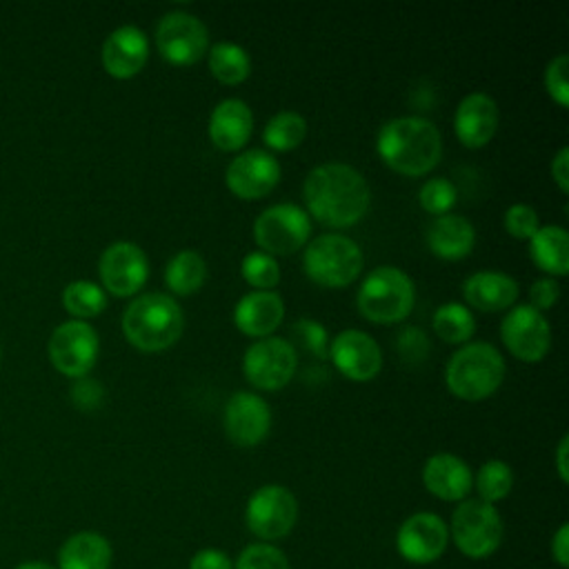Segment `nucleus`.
<instances>
[{
	"label": "nucleus",
	"instance_id": "nucleus-1",
	"mask_svg": "<svg viewBox=\"0 0 569 569\" xmlns=\"http://www.w3.org/2000/svg\"><path fill=\"white\" fill-rule=\"evenodd\" d=\"M307 213L325 227L347 229L365 218L371 191L360 171L345 162L313 167L302 184Z\"/></svg>",
	"mask_w": 569,
	"mask_h": 569
},
{
	"label": "nucleus",
	"instance_id": "nucleus-43",
	"mask_svg": "<svg viewBox=\"0 0 569 569\" xmlns=\"http://www.w3.org/2000/svg\"><path fill=\"white\" fill-rule=\"evenodd\" d=\"M189 569H233V565H231V558L224 551L202 549L191 558Z\"/></svg>",
	"mask_w": 569,
	"mask_h": 569
},
{
	"label": "nucleus",
	"instance_id": "nucleus-36",
	"mask_svg": "<svg viewBox=\"0 0 569 569\" xmlns=\"http://www.w3.org/2000/svg\"><path fill=\"white\" fill-rule=\"evenodd\" d=\"M233 569H291L287 556L269 545V542H256L240 551Z\"/></svg>",
	"mask_w": 569,
	"mask_h": 569
},
{
	"label": "nucleus",
	"instance_id": "nucleus-2",
	"mask_svg": "<svg viewBox=\"0 0 569 569\" xmlns=\"http://www.w3.org/2000/svg\"><path fill=\"white\" fill-rule=\"evenodd\" d=\"M376 151L396 173L418 178L438 164L442 140L436 124L427 118L400 116L380 127Z\"/></svg>",
	"mask_w": 569,
	"mask_h": 569
},
{
	"label": "nucleus",
	"instance_id": "nucleus-9",
	"mask_svg": "<svg viewBox=\"0 0 569 569\" xmlns=\"http://www.w3.org/2000/svg\"><path fill=\"white\" fill-rule=\"evenodd\" d=\"M298 369L296 347L278 336L260 338L251 342L242 358V373L256 389L278 391Z\"/></svg>",
	"mask_w": 569,
	"mask_h": 569
},
{
	"label": "nucleus",
	"instance_id": "nucleus-29",
	"mask_svg": "<svg viewBox=\"0 0 569 569\" xmlns=\"http://www.w3.org/2000/svg\"><path fill=\"white\" fill-rule=\"evenodd\" d=\"M209 71L222 84H240L251 73L249 53L236 42H218L209 49Z\"/></svg>",
	"mask_w": 569,
	"mask_h": 569
},
{
	"label": "nucleus",
	"instance_id": "nucleus-47",
	"mask_svg": "<svg viewBox=\"0 0 569 569\" xmlns=\"http://www.w3.org/2000/svg\"><path fill=\"white\" fill-rule=\"evenodd\" d=\"M16 569H56V567H51L47 562H40V560H27V562L18 565Z\"/></svg>",
	"mask_w": 569,
	"mask_h": 569
},
{
	"label": "nucleus",
	"instance_id": "nucleus-7",
	"mask_svg": "<svg viewBox=\"0 0 569 569\" xmlns=\"http://www.w3.org/2000/svg\"><path fill=\"white\" fill-rule=\"evenodd\" d=\"M451 538L467 558H487L502 542V518L480 498L462 500L451 516Z\"/></svg>",
	"mask_w": 569,
	"mask_h": 569
},
{
	"label": "nucleus",
	"instance_id": "nucleus-24",
	"mask_svg": "<svg viewBox=\"0 0 569 569\" xmlns=\"http://www.w3.org/2000/svg\"><path fill=\"white\" fill-rule=\"evenodd\" d=\"M518 282L502 271H476L462 282V296L469 307L493 313L511 309L518 298Z\"/></svg>",
	"mask_w": 569,
	"mask_h": 569
},
{
	"label": "nucleus",
	"instance_id": "nucleus-28",
	"mask_svg": "<svg viewBox=\"0 0 569 569\" xmlns=\"http://www.w3.org/2000/svg\"><path fill=\"white\" fill-rule=\"evenodd\" d=\"M207 278V262L193 249L178 251L164 267V284L176 296L196 293Z\"/></svg>",
	"mask_w": 569,
	"mask_h": 569
},
{
	"label": "nucleus",
	"instance_id": "nucleus-20",
	"mask_svg": "<svg viewBox=\"0 0 569 569\" xmlns=\"http://www.w3.org/2000/svg\"><path fill=\"white\" fill-rule=\"evenodd\" d=\"M453 131L469 149L485 147L498 131V104L485 91L465 96L453 113Z\"/></svg>",
	"mask_w": 569,
	"mask_h": 569
},
{
	"label": "nucleus",
	"instance_id": "nucleus-21",
	"mask_svg": "<svg viewBox=\"0 0 569 569\" xmlns=\"http://www.w3.org/2000/svg\"><path fill=\"white\" fill-rule=\"evenodd\" d=\"M284 318V302L280 293L276 291H249L244 293L236 309H233V322L238 331H242L249 338H269Z\"/></svg>",
	"mask_w": 569,
	"mask_h": 569
},
{
	"label": "nucleus",
	"instance_id": "nucleus-33",
	"mask_svg": "<svg viewBox=\"0 0 569 569\" xmlns=\"http://www.w3.org/2000/svg\"><path fill=\"white\" fill-rule=\"evenodd\" d=\"M478 498L493 505L509 496L513 487V471L505 460H487L476 473Z\"/></svg>",
	"mask_w": 569,
	"mask_h": 569
},
{
	"label": "nucleus",
	"instance_id": "nucleus-35",
	"mask_svg": "<svg viewBox=\"0 0 569 569\" xmlns=\"http://www.w3.org/2000/svg\"><path fill=\"white\" fill-rule=\"evenodd\" d=\"M456 200H458V191H456L453 182L447 178H431L418 191L420 207L427 213H433L436 218L449 213L453 209Z\"/></svg>",
	"mask_w": 569,
	"mask_h": 569
},
{
	"label": "nucleus",
	"instance_id": "nucleus-26",
	"mask_svg": "<svg viewBox=\"0 0 569 569\" xmlns=\"http://www.w3.org/2000/svg\"><path fill=\"white\" fill-rule=\"evenodd\" d=\"M111 545L104 536L96 531H78L69 536L58 551L60 569H109L111 567Z\"/></svg>",
	"mask_w": 569,
	"mask_h": 569
},
{
	"label": "nucleus",
	"instance_id": "nucleus-17",
	"mask_svg": "<svg viewBox=\"0 0 569 569\" xmlns=\"http://www.w3.org/2000/svg\"><path fill=\"white\" fill-rule=\"evenodd\" d=\"M222 425L233 445L256 447L271 429V409L262 396L253 391H236L224 405Z\"/></svg>",
	"mask_w": 569,
	"mask_h": 569
},
{
	"label": "nucleus",
	"instance_id": "nucleus-12",
	"mask_svg": "<svg viewBox=\"0 0 569 569\" xmlns=\"http://www.w3.org/2000/svg\"><path fill=\"white\" fill-rule=\"evenodd\" d=\"M156 44L167 62L187 67L207 53L209 31L200 18L184 11H169L156 27Z\"/></svg>",
	"mask_w": 569,
	"mask_h": 569
},
{
	"label": "nucleus",
	"instance_id": "nucleus-45",
	"mask_svg": "<svg viewBox=\"0 0 569 569\" xmlns=\"http://www.w3.org/2000/svg\"><path fill=\"white\" fill-rule=\"evenodd\" d=\"M551 556L560 567H569V525L562 522L551 540Z\"/></svg>",
	"mask_w": 569,
	"mask_h": 569
},
{
	"label": "nucleus",
	"instance_id": "nucleus-3",
	"mask_svg": "<svg viewBox=\"0 0 569 569\" xmlns=\"http://www.w3.org/2000/svg\"><path fill=\"white\" fill-rule=\"evenodd\" d=\"M184 327L182 307L173 296L149 291L133 298L122 313L124 338L140 351L156 353L178 342Z\"/></svg>",
	"mask_w": 569,
	"mask_h": 569
},
{
	"label": "nucleus",
	"instance_id": "nucleus-39",
	"mask_svg": "<svg viewBox=\"0 0 569 569\" xmlns=\"http://www.w3.org/2000/svg\"><path fill=\"white\" fill-rule=\"evenodd\" d=\"M567 53H558L553 60H549L545 69V89L562 109L569 104V82H567Z\"/></svg>",
	"mask_w": 569,
	"mask_h": 569
},
{
	"label": "nucleus",
	"instance_id": "nucleus-25",
	"mask_svg": "<svg viewBox=\"0 0 569 569\" xmlns=\"http://www.w3.org/2000/svg\"><path fill=\"white\" fill-rule=\"evenodd\" d=\"M427 244L431 253L442 260H460L471 253L476 244V229L465 216L445 213L429 224Z\"/></svg>",
	"mask_w": 569,
	"mask_h": 569
},
{
	"label": "nucleus",
	"instance_id": "nucleus-5",
	"mask_svg": "<svg viewBox=\"0 0 569 569\" xmlns=\"http://www.w3.org/2000/svg\"><path fill=\"white\" fill-rule=\"evenodd\" d=\"M416 300V287L409 273L398 267L380 264L367 273L358 287V311L376 325L400 322L409 316Z\"/></svg>",
	"mask_w": 569,
	"mask_h": 569
},
{
	"label": "nucleus",
	"instance_id": "nucleus-4",
	"mask_svg": "<svg viewBox=\"0 0 569 569\" xmlns=\"http://www.w3.org/2000/svg\"><path fill=\"white\" fill-rule=\"evenodd\" d=\"M505 358L489 342H465L451 353L445 382L449 391L467 402H478L498 391L505 380Z\"/></svg>",
	"mask_w": 569,
	"mask_h": 569
},
{
	"label": "nucleus",
	"instance_id": "nucleus-15",
	"mask_svg": "<svg viewBox=\"0 0 569 569\" xmlns=\"http://www.w3.org/2000/svg\"><path fill=\"white\" fill-rule=\"evenodd\" d=\"M280 180V162L264 149H249L236 156L227 171L224 182L229 191L242 200H260L276 189Z\"/></svg>",
	"mask_w": 569,
	"mask_h": 569
},
{
	"label": "nucleus",
	"instance_id": "nucleus-8",
	"mask_svg": "<svg viewBox=\"0 0 569 569\" xmlns=\"http://www.w3.org/2000/svg\"><path fill=\"white\" fill-rule=\"evenodd\" d=\"M309 236L311 218L293 202L271 204L253 222L256 244L269 256H291L307 244Z\"/></svg>",
	"mask_w": 569,
	"mask_h": 569
},
{
	"label": "nucleus",
	"instance_id": "nucleus-38",
	"mask_svg": "<svg viewBox=\"0 0 569 569\" xmlns=\"http://www.w3.org/2000/svg\"><path fill=\"white\" fill-rule=\"evenodd\" d=\"M291 331L316 358H329V336L320 322H316L313 318H300L291 325Z\"/></svg>",
	"mask_w": 569,
	"mask_h": 569
},
{
	"label": "nucleus",
	"instance_id": "nucleus-10",
	"mask_svg": "<svg viewBox=\"0 0 569 569\" xmlns=\"http://www.w3.org/2000/svg\"><path fill=\"white\" fill-rule=\"evenodd\" d=\"M298 520V500L282 485H264L251 493L244 509L247 529L264 540L273 542L284 538Z\"/></svg>",
	"mask_w": 569,
	"mask_h": 569
},
{
	"label": "nucleus",
	"instance_id": "nucleus-30",
	"mask_svg": "<svg viewBox=\"0 0 569 569\" xmlns=\"http://www.w3.org/2000/svg\"><path fill=\"white\" fill-rule=\"evenodd\" d=\"M433 331L438 338H442L449 345H465L473 331H476V320L469 307L460 302H445L433 311Z\"/></svg>",
	"mask_w": 569,
	"mask_h": 569
},
{
	"label": "nucleus",
	"instance_id": "nucleus-19",
	"mask_svg": "<svg viewBox=\"0 0 569 569\" xmlns=\"http://www.w3.org/2000/svg\"><path fill=\"white\" fill-rule=\"evenodd\" d=\"M102 67L116 80H129L142 71L149 58V40L142 29L122 24L102 42Z\"/></svg>",
	"mask_w": 569,
	"mask_h": 569
},
{
	"label": "nucleus",
	"instance_id": "nucleus-41",
	"mask_svg": "<svg viewBox=\"0 0 569 569\" xmlns=\"http://www.w3.org/2000/svg\"><path fill=\"white\" fill-rule=\"evenodd\" d=\"M398 351L407 360H422L429 351V340L418 327H407L398 336Z\"/></svg>",
	"mask_w": 569,
	"mask_h": 569
},
{
	"label": "nucleus",
	"instance_id": "nucleus-37",
	"mask_svg": "<svg viewBox=\"0 0 569 569\" xmlns=\"http://www.w3.org/2000/svg\"><path fill=\"white\" fill-rule=\"evenodd\" d=\"M505 229L511 238H518V240H529L538 229H540V220H538V213L533 207L525 204V202H518V204H511L507 211H505Z\"/></svg>",
	"mask_w": 569,
	"mask_h": 569
},
{
	"label": "nucleus",
	"instance_id": "nucleus-22",
	"mask_svg": "<svg viewBox=\"0 0 569 569\" xmlns=\"http://www.w3.org/2000/svg\"><path fill=\"white\" fill-rule=\"evenodd\" d=\"M253 129V113L240 98H224L209 116V140L222 151H238L244 147Z\"/></svg>",
	"mask_w": 569,
	"mask_h": 569
},
{
	"label": "nucleus",
	"instance_id": "nucleus-44",
	"mask_svg": "<svg viewBox=\"0 0 569 569\" xmlns=\"http://www.w3.org/2000/svg\"><path fill=\"white\" fill-rule=\"evenodd\" d=\"M551 178L558 184L562 193L569 191V151L567 147H560L558 153L551 160Z\"/></svg>",
	"mask_w": 569,
	"mask_h": 569
},
{
	"label": "nucleus",
	"instance_id": "nucleus-16",
	"mask_svg": "<svg viewBox=\"0 0 569 569\" xmlns=\"http://www.w3.org/2000/svg\"><path fill=\"white\" fill-rule=\"evenodd\" d=\"M447 542L449 529L445 520L431 511H418L409 516L396 533L398 553L413 565H429L438 560L445 553Z\"/></svg>",
	"mask_w": 569,
	"mask_h": 569
},
{
	"label": "nucleus",
	"instance_id": "nucleus-14",
	"mask_svg": "<svg viewBox=\"0 0 569 569\" xmlns=\"http://www.w3.org/2000/svg\"><path fill=\"white\" fill-rule=\"evenodd\" d=\"M98 273L102 287L109 293L127 298L144 287L149 278V260L136 242L118 240L102 251L98 260Z\"/></svg>",
	"mask_w": 569,
	"mask_h": 569
},
{
	"label": "nucleus",
	"instance_id": "nucleus-13",
	"mask_svg": "<svg viewBox=\"0 0 569 569\" xmlns=\"http://www.w3.org/2000/svg\"><path fill=\"white\" fill-rule=\"evenodd\" d=\"M502 345L522 362H540L551 347V327L531 305H513L500 320Z\"/></svg>",
	"mask_w": 569,
	"mask_h": 569
},
{
	"label": "nucleus",
	"instance_id": "nucleus-23",
	"mask_svg": "<svg viewBox=\"0 0 569 569\" xmlns=\"http://www.w3.org/2000/svg\"><path fill=\"white\" fill-rule=\"evenodd\" d=\"M422 482L429 493L440 500H462L471 487L473 476L469 465L453 453H433L422 467Z\"/></svg>",
	"mask_w": 569,
	"mask_h": 569
},
{
	"label": "nucleus",
	"instance_id": "nucleus-11",
	"mask_svg": "<svg viewBox=\"0 0 569 569\" xmlns=\"http://www.w3.org/2000/svg\"><path fill=\"white\" fill-rule=\"evenodd\" d=\"M47 351L51 365L60 373L69 378H82L93 369L98 360L100 340L87 320H67L53 329Z\"/></svg>",
	"mask_w": 569,
	"mask_h": 569
},
{
	"label": "nucleus",
	"instance_id": "nucleus-18",
	"mask_svg": "<svg viewBox=\"0 0 569 569\" xmlns=\"http://www.w3.org/2000/svg\"><path fill=\"white\" fill-rule=\"evenodd\" d=\"M333 367L353 382H367L382 369V351L378 342L360 329H345L329 342Z\"/></svg>",
	"mask_w": 569,
	"mask_h": 569
},
{
	"label": "nucleus",
	"instance_id": "nucleus-27",
	"mask_svg": "<svg viewBox=\"0 0 569 569\" xmlns=\"http://www.w3.org/2000/svg\"><path fill=\"white\" fill-rule=\"evenodd\" d=\"M529 253L533 262L551 276H565L569 271V249H567V231L560 224L540 227L529 238Z\"/></svg>",
	"mask_w": 569,
	"mask_h": 569
},
{
	"label": "nucleus",
	"instance_id": "nucleus-6",
	"mask_svg": "<svg viewBox=\"0 0 569 569\" xmlns=\"http://www.w3.org/2000/svg\"><path fill=\"white\" fill-rule=\"evenodd\" d=\"M365 258L356 240L345 233H320L302 253V269L320 287L340 289L351 284L362 271Z\"/></svg>",
	"mask_w": 569,
	"mask_h": 569
},
{
	"label": "nucleus",
	"instance_id": "nucleus-31",
	"mask_svg": "<svg viewBox=\"0 0 569 569\" xmlns=\"http://www.w3.org/2000/svg\"><path fill=\"white\" fill-rule=\"evenodd\" d=\"M307 136V120L296 111H278L262 131V140L273 151H291L302 144Z\"/></svg>",
	"mask_w": 569,
	"mask_h": 569
},
{
	"label": "nucleus",
	"instance_id": "nucleus-42",
	"mask_svg": "<svg viewBox=\"0 0 569 569\" xmlns=\"http://www.w3.org/2000/svg\"><path fill=\"white\" fill-rule=\"evenodd\" d=\"M560 298V284L553 280V278H538L531 289H529V305L536 309V311H545V309H551Z\"/></svg>",
	"mask_w": 569,
	"mask_h": 569
},
{
	"label": "nucleus",
	"instance_id": "nucleus-40",
	"mask_svg": "<svg viewBox=\"0 0 569 569\" xmlns=\"http://www.w3.org/2000/svg\"><path fill=\"white\" fill-rule=\"evenodd\" d=\"M102 398H104V389L98 380L87 378V376L76 378V385L71 387V400L78 409L91 411L102 402Z\"/></svg>",
	"mask_w": 569,
	"mask_h": 569
},
{
	"label": "nucleus",
	"instance_id": "nucleus-34",
	"mask_svg": "<svg viewBox=\"0 0 569 569\" xmlns=\"http://www.w3.org/2000/svg\"><path fill=\"white\" fill-rule=\"evenodd\" d=\"M242 278L258 291H273V287L280 282V267L273 256L264 251H251L242 258L240 264Z\"/></svg>",
	"mask_w": 569,
	"mask_h": 569
},
{
	"label": "nucleus",
	"instance_id": "nucleus-46",
	"mask_svg": "<svg viewBox=\"0 0 569 569\" xmlns=\"http://www.w3.org/2000/svg\"><path fill=\"white\" fill-rule=\"evenodd\" d=\"M567 447H569V438L562 436L556 449V469L562 482H569V471H567Z\"/></svg>",
	"mask_w": 569,
	"mask_h": 569
},
{
	"label": "nucleus",
	"instance_id": "nucleus-32",
	"mask_svg": "<svg viewBox=\"0 0 569 569\" xmlns=\"http://www.w3.org/2000/svg\"><path fill=\"white\" fill-rule=\"evenodd\" d=\"M62 307L76 320H87L107 307V293L91 280H73L62 289Z\"/></svg>",
	"mask_w": 569,
	"mask_h": 569
}]
</instances>
